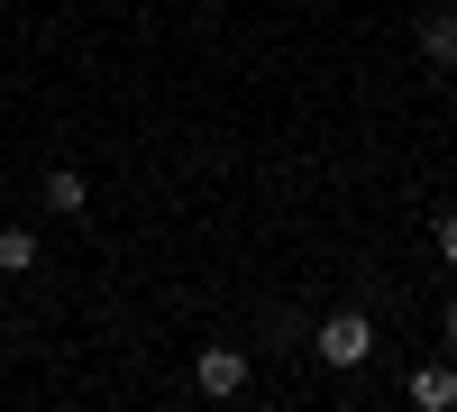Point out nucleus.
Instances as JSON below:
<instances>
[{
	"label": "nucleus",
	"instance_id": "nucleus-1",
	"mask_svg": "<svg viewBox=\"0 0 457 412\" xmlns=\"http://www.w3.org/2000/svg\"><path fill=\"white\" fill-rule=\"evenodd\" d=\"M312 349H320V366H338V376H357V366L375 357V321H366V312H329V321L312 330Z\"/></svg>",
	"mask_w": 457,
	"mask_h": 412
},
{
	"label": "nucleus",
	"instance_id": "nucleus-2",
	"mask_svg": "<svg viewBox=\"0 0 457 412\" xmlns=\"http://www.w3.org/2000/svg\"><path fill=\"white\" fill-rule=\"evenodd\" d=\"M193 385H202L211 403L247 394V349H202V357H193Z\"/></svg>",
	"mask_w": 457,
	"mask_h": 412
},
{
	"label": "nucleus",
	"instance_id": "nucleus-3",
	"mask_svg": "<svg viewBox=\"0 0 457 412\" xmlns=\"http://www.w3.org/2000/svg\"><path fill=\"white\" fill-rule=\"evenodd\" d=\"M411 412H457V357H430V366H411Z\"/></svg>",
	"mask_w": 457,
	"mask_h": 412
},
{
	"label": "nucleus",
	"instance_id": "nucleus-4",
	"mask_svg": "<svg viewBox=\"0 0 457 412\" xmlns=\"http://www.w3.org/2000/svg\"><path fill=\"white\" fill-rule=\"evenodd\" d=\"M37 202H46L55 220H83V211H92V183L73 174V165H55V174H46V193H37Z\"/></svg>",
	"mask_w": 457,
	"mask_h": 412
},
{
	"label": "nucleus",
	"instance_id": "nucleus-5",
	"mask_svg": "<svg viewBox=\"0 0 457 412\" xmlns=\"http://www.w3.org/2000/svg\"><path fill=\"white\" fill-rule=\"evenodd\" d=\"M421 64L457 73V10H430V19H421Z\"/></svg>",
	"mask_w": 457,
	"mask_h": 412
},
{
	"label": "nucleus",
	"instance_id": "nucleus-6",
	"mask_svg": "<svg viewBox=\"0 0 457 412\" xmlns=\"http://www.w3.org/2000/svg\"><path fill=\"white\" fill-rule=\"evenodd\" d=\"M37 230H0V275H37Z\"/></svg>",
	"mask_w": 457,
	"mask_h": 412
},
{
	"label": "nucleus",
	"instance_id": "nucleus-7",
	"mask_svg": "<svg viewBox=\"0 0 457 412\" xmlns=\"http://www.w3.org/2000/svg\"><path fill=\"white\" fill-rule=\"evenodd\" d=\"M430 239H439V256L457 266V211H439V230H430Z\"/></svg>",
	"mask_w": 457,
	"mask_h": 412
},
{
	"label": "nucleus",
	"instance_id": "nucleus-8",
	"mask_svg": "<svg viewBox=\"0 0 457 412\" xmlns=\"http://www.w3.org/2000/svg\"><path fill=\"white\" fill-rule=\"evenodd\" d=\"M439 340H448V349H457V293H448V312H439Z\"/></svg>",
	"mask_w": 457,
	"mask_h": 412
},
{
	"label": "nucleus",
	"instance_id": "nucleus-9",
	"mask_svg": "<svg viewBox=\"0 0 457 412\" xmlns=\"http://www.w3.org/2000/svg\"><path fill=\"white\" fill-rule=\"evenodd\" d=\"M448 120H457V73H448Z\"/></svg>",
	"mask_w": 457,
	"mask_h": 412
}]
</instances>
